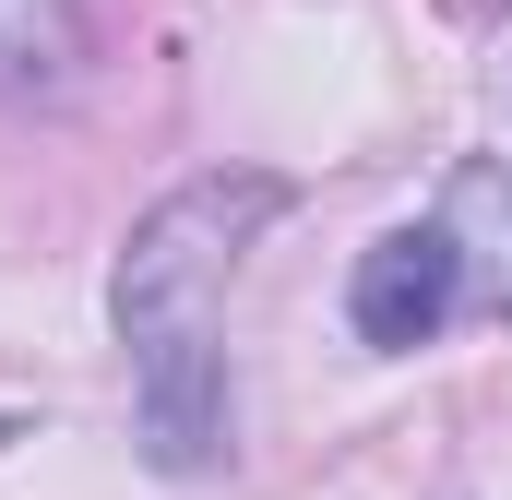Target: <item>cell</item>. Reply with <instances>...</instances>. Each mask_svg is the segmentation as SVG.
Listing matches in <instances>:
<instances>
[{
    "instance_id": "obj_1",
    "label": "cell",
    "mask_w": 512,
    "mask_h": 500,
    "mask_svg": "<svg viewBox=\"0 0 512 500\" xmlns=\"http://www.w3.org/2000/svg\"><path fill=\"white\" fill-rule=\"evenodd\" d=\"M274 179H191L167 191L120 250V346H131V405H143V453L167 477L215 465L227 441V358H215V310H227V262L274 215Z\"/></svg>"
},
{
    "instance_id": "obj_4",
    "label": "cell",
    "mask_w": 512,
    "mask_h": 500,
    "mask_svg": "<svg viewBox=\"0 0 512 500\" xmlns=\"http://www.w3.org/2000/svg\"><path fill=\"white\" fill-rule=\"evenodd\" d=\"M453 215L501 227V250H489V286H501V310H512V179H501V167H465V179H453Z\"/></svg>"
},
{
    "instance_id": "obj_3",
    "label": "cell",
    "mask_w": 512,
    "mask_h": 500,
    "mask_svg": "<svg viewBox=\"0 0 512 500\" xmlns=\"http://www.w3.org/2000/svg\"><path fill=\"white\" fill-rule=\"evenodd\" d=\"M84 72V12L72 0H0V96H60Z\"/></svg>"
},
{
    "instance_id": "obj_2",
    "label": "cell",
    "mask_w": 512,
    "mask_h": 500,
    "mask_svg": "<svg viewBox=\"0 0 512 500\" xmlns=\"http://www.w3.org/2000/svg\"><path fill=\"white\" fill-rule=\"evenodd\" d=\"M453 298H465V250L441 239V227H382V239L358 250V334L370 346H429L441 322H453Z\"/></svg>"
}]
</instances>
